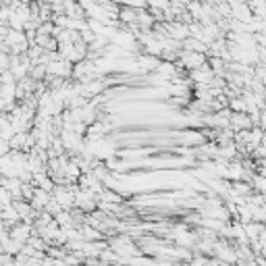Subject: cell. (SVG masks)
Here are the masks:
<instances>
[{"label": "cell", "instance_id": "6da1fadb", "mask_svg": "<svg viewBox=\"0 0 266 266\" xmlns=\"http://www.w3.org/2000/svg\"><path fill=\"white\" fill-rule=\"evenodd\" d=\"M208 58H210V56H208V54H204V52H189V50H181L177 64L181 66L183 71L191 73V71L202 69L204 64H208Z\"/></svg>", "mask_w": 266, "mask_h": 266}, {"label": "cell", "instance_id": "7a4b0ae2", "mask_svg": "<svg viewBox=\"0 0 266 266\" xmlns=\"http://www.w3.org/2000/svg\"><path fill=\"white\" fill-rule=\"evenodd\" d=\"M254 119L250 113H233L231 117V129L235 131V133H241V131H250L254 129Z\"/></svg>", "mask_w": 266, "mask_h": 266}, {"label": "cell", "instance_id": "3957f363", "mask_svg": "<svg viewBox=\"0 0 266 266\" xmlns=\"http://www.w3.org/2000/svg\"><path fill=\"white\" fill-rule=\"evenodd\" d=\"M250 266H260V264H258V262H252V264H250Z\"/></svg>", "mask_w": 266, "mask_h": 266}]
</instances>
